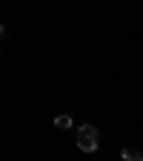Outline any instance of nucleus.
Here are the masks:
<instances>
[{"mask_svg": "<svg viewBox=\"0 0 143 161\" xmlns=\"http://www.w3.org/2000/svg\"><path fill=\"white\" fill-rule=\"evenodd\" d=\"M77 147L83 150V153H94L97 150V130L92 124L77 127Z\"/></svg>", "mask_w": 143, "mask_h": 161, "instance_id": "nucleus-1", "label": "nucleus"}, {"mask_svg": "<svg viewBox=\"0 0 143 161\" xmlns=\"http://www.w3.org/2000/svg\"><path fill=\"white\" fill-rule=\"evenodd\" d=\"M123 161H143V153L140 150H132V147H123Z\"/></svg>", "mask_w": 143, "mask_h": 161, "instance_id": "nucleus-2", "label": "nucleus"}, {"mask_svg": "<svg viewBox=\"0 0 143 161\" xmlns=\"http://www.w3.org/2000/svg\"><path fill=\"white\" fill-rule=\"evenodd\" d=\"M54 127H57V130H69V127H72V115H57V118H54Z\"/></svg>", "mask_w": 143, "mask_h": 161, "instance_id": "nucleus-3", "label": "nucleus"}]
</instances>
